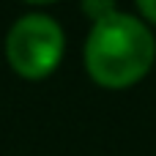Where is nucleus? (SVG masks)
Instances as JSON below:
<instances>
[{
    "instance_id": "obj_1",
    "label": "nucleus",
    "mask_w": 156,
    "mask_h": 156,
    "mask_svg": "<svg viewBox=\"0 0 156 156\" xmlns=\"http://www.w3.org/2000/svg\"><path fill=\"white\" fill-rule=\"evenodd\" d=\"M156 58L151 30L121 11L99 19L85 41V69L101 88H129L148 74Z\"/></svg>"
},
{
    "instance_id": "obj_2",
    "label": "nucleus",
    "mask_w": 156,
    "mask_h": 156,
    "mask_svg": "<svg viewBox=\"0 0 156 156\" xmlns=\"http://www.w3.org/2000/svg\"><path fill=\"white\" fill-rule=\"evenodd\" d=\"M5 55L16 74L41 80L52 74L63 58V30L47 14H27L8 30Z\"/></svg>"
},
{
    "instance_id": "obj_3",
    "label": "nucleus",
    "mask_w": 156,
    "mask_h": 156,
    "mask_svg": "<svg viewBox=\"0 0 156 156\" xmlns=\"http://www.w3.org/2000/svg\"><path fill=\"white\" fill-rule=\"evenodd\" d=\"M82 11H85V14H90V16H93V22H99V19L110 16V14L115 11V5H112V3H85V5H82Z\"/></svg>"
},
{
    "instance_id": "obj_4",
    "label": "nucleus",
    "mask_w": 156,
    "mask_h": 156,
    "mask_svg": "<svg viewBox=\"0 0 156 156\" xmlns=\"http://www.w3.org/2000/svg\"><path fill=\"white\" fill-rule=\"evenodd\" d=\"M137 8H140V14H143L148 22H156V0H143Z\"/></svg>"
}]
</instances>
